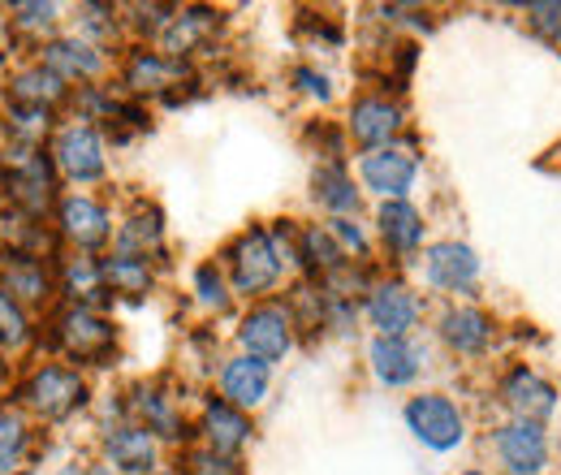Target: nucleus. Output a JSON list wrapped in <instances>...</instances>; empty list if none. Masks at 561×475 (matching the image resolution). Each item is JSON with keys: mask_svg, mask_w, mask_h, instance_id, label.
<instances>
[{"mask_svg": "<svg viewBox=\"0 0 561 475\" xmlns=\"http://www.w3.org/2000/svg\"><path fill=\"white\" fill-rule=\"evenodd\" d=\"M31 463V428L18 410H0V475L22 472Z\"/></svg>", "mask_w": 561, "mask_h": 475, "instance_id": "2f4dec72", "label": "nucleus"}, {"mask_svg": "<svg viewBox=\"0 0 561 475\" xmlns=\"http://www.w3.org/2000/svg\"><path fill=\"white\" fill-rule=\"evenodd\" d=\"M100 272H104V290L117 294V298H147L156 290V264L142 260V256H104L100 260Z\"/></svg>", "mask_w": 561, "mask_h": 475, "instance_id": "cd10ccee", "label": "nucleus"}, {"mask_svg": "<svg viewBox=\"0 0 561 475\" xmlns=\"http://www.w3.org/2000/svg\"><path fill=\"white\" fill-rule=\"evenodd\" d=\"M420 269H423V285L436 290V294H449L454 303L480 285V256H476V247H467L458 238L427 242Z\"/></svg>", "mask_w": 561, "mask_h": 475, "instance_id": "f8f14e48", "label": "nucleus"}, {"mask_svg": "<svg viewBox=\"0 0 561 475\" xmlns=\"http://www.w3.org/2000/svg\"><path fill=\"white\" fill-rule=\"evenodd\" d=\"M496 407L505 410V419H527V423H545L558 415L561 389L531 363H510L496 376Z\"/></svg>", "mask_w": 561, "mask_h": 475, "instance_id": "423d86ee", "label": "nucleus"}, {"mask_svg": "<svg viewBox=\"0 0 561 475\" xmlns=\"http://www.w3.org/2000/svg\"><path fill=\"white\" fill-rule=\"evenodd\" d=\"M151 475H182V467H178V463H173V467H169V463H164V467H160V472H151Z\"/></svg>", "mask_w": 561, "mask_h": 475, "instance_id": "37998d69", "label": "nucleus"}, {"mask_svg": "<svg viewBox=\"0 0 561 475\" xmlns=\"http://www.w3.org/2000/svg\"><path fill=\"white\" fill-rule=\"evenodd\" d=\"M57 475H117V472L104 467V463H70V467H61Z\"/></svg>", "mask_w": 561, "mask_h": 475, "instance_id": "a19ab883", "label": "nucleus"}, {"mask_svg": "<svg viewBox=\"0 0 561 475\" xmlns=\"http://www.w3.org/2000/svg\"><path fill=\"white\" fill-rule=\"evenodd\" d=\"M9 95H13L18 104L57 109V104H66V100H70V82H66V78H57L44 61H35V66L18 69V73L9 78Z\"/></svg>", "mask_w": 561, "mask_h": 475, "instance_id": "c85d7f7f", "label": "nucleus"}, {"mask_svg": "<svg viewBox=\"0 0 561 475\" xmlns=\"http://www.w3.org/2000/svg\"><path fill=\"white\" fill-rule=\"evenodd\" d=\"M31 341V316L22 303H13L4 290H0V346L4 350H22Z\"/></svg>", "mask_w": 561, "mask_h": 475, "instance_id": "e433bc0d", "label": "nucleus"}, {"mask_svg": "<svg viewBox=\"0 0 561 475\" xmlns=\"http://www.w3.org/2000/svg\"><path fill=\"white\" fill-rule=\"evenodd\" d=\"M523 22L536 39L545 44H561V0H531L523 4Z\"/></svg>", "mask_w": 561, "mask_h": 475, "instance_id": "c9c22d12", "label": "nucleus"}, {"mask_svg": "<svg viewBox=\"0 0 561 475\" xmlns=\"http://www.w3.org/2000/svg\"><path fill=\"white\" fill-rule=\"evenodd\" d=\"M100 463L113 467L117 475H151L164 467L160 463V441L135 419H122L100 437Z\"/></svg>", "mask_w": 561, "mask_h": 475, "instance_id": "4468645a", "label": "nucleus"}, {"mask_svg": "<svg viewBox=\"0 0 561 475\" xmlns=\"http://www.w3.org/2000/svg\"><path fill=\"white\" fill-rule=\"evenodd\" d=\"M53 329V346L87 367H104L117 354V325L95 307H61Z\"/></svg>", "mask_w": 561, "mask_h": 475, "instance_id": "39448f33", "label": "nucleus"}, {"mask_svg": "<svg viewBox=\"0 0 561 475\" xmlns=\"http://www.w3.org/2000/svg\"><path fill=\"white\" fill-rule=\"evenodd\" d=\"M402 419L427 454H458L471 441V415L445 389H420L415 398H407Z\"/></svg>", "mask_w": 561, "mask_h": 475, "instance_id": "f03ea898", "label": "nucleus"}, {"mask_svg": "<svg viewBox=\"0 0 561 475\" xmlns=\"http://www.w3.org/2000/svg\"><path fill=\"white\" fill-rule=\"evenodd\" d=\"M195 437H199V445L204 450H216V454H229V459H238L247 445H251V437H255V423H251V415L238 407H229L225 398H204V407H199V419H195Z\"/></svg>", "mask_w": 561, "mask_h": 475, "instance_id": "aec40b11", "label": "nucleus"}, {"mask_svg": "<svg viewBox=\"0 0 561 475\" xmlns=\"http://www.w3.org/2000/svg\"><path fill=\"white\" fill-rule=\"evenodd\" d=\"M268 389H273V367L268 363H260L251 354H233V359L220 363V398L229 407L251 415L255 407H264Z\"/></svg>", "mask_w": 561, "mask_h": 475, "instance_id": "b1692460", "label": "nucleus"}, {"mask_svg": "<svg viewBox=\"0 0 561 475\" xmlns=\"http://www.w3.org/2000/svg\"><path fill=\"white\" fill-rule=\"evenodd\" d=\"M376 234L385 256H393V264H415L423 260V242H427V220L411 200H389L376 212Z\"/></svg>", "mask_w": 561, "mask_h": 475, "instance_id": "a211bd4d", "label": "nucleus"}, {"mask_svg": "<svg viewBox=\"0 0 561 475\" xmlns=\"http://www.w3.org/2000/svg\"><path fill=\"white\" fill-rule=\"evenodd\" d=\"M191 73L186 61H173V57H164L160 48H130V57H126V69H122V87L130 91V95H169V87H182V78Z\"/></svg>", "mask_w": 561, "mask_h": 475, "instance_id": "5701e85b", "label": "nucleus"}, {"mask_svg": "<svg viewBox=\"0 0 561 475\" xmlns=\"http://www.w3.org/2000/svg\"><path fill=\"white\" fill-rule=\"evenodd\" d=\"M57 234H61V242H70L78 251H100L113 238V216L91 195H66L57 204Z\"/></svg>", "mask_w": 561, "mask_h": 475, "instance_id": "4be33fe9", "label": "nucleus"}, {"mask_svg": "<svg viewBox=\"0 0 561 475\" xmlns=\"http://www.w3.org/2000/svg\"><path fill=\"white\" fill-rule=\"evenodd\" d=\"M53 160H57V169L78 182V186H91V182H100L104 173H108V156H104V138L95 126H87V122H73L66 126L57 143H53Z\"/></svg>", "mask_w": 561, "mask_h": 475, "instance_id": "f3484780", "label": "nucleus"}, {"mask_svg": "<svg viewBox=\"0 0 561 475\" xmlns=\"http://www.w3.org/2000/svg\"><path fill=\"white\" fill-rule=\"evenodd\" d=\"M454 475H496V472H489V467H462V472H454Z\"/></svg>", "mask_w": 561, "mask_h": 475, "instance_id": "79ce46f5", "label": "nucleus"}, {"mask_svg": "<svg viewBox=\"0 0 561 475\" xmlns=\"http://www.w3.org/2000/svg\"><path fill=\"white\" fill-rule=\"evenodd\" d=\"M130 419L142 423L160 445H186L195 437V428L186 423L182 415V398H173L169 389L160 385H135V398H130Z\"/></svg>", "mask_w": 561, "mask_h": 475, "instance_id": "2eb2a0df", "label": "nucleus"}, {"mask_svg": "<svg viewBox=\"0 0 561 475\" xmlns=\"http://www.w3.org/2000/svg\"><path fill=\"white\" fill-rule=\"evenodd\" d=\"M484 454L496 475H553V437L545 423L501 419L484 432Z\"/></svg>", "mask_w": 561, "mask_h": 475, "instance_id": "7ed1b4c3", "label": "nucleus"}, {"mask_svg": "<svg viewBox=\"0 0 561 475\" xmlns=\"http://www.w3.org/2000/svg\"><path fill=\"white\" fill-rule=\"evenodd\" d=\"M351 256L337 247V238L329 234V225H302L298 229V269H307V276L320 285L329 281L337 269H346Z\"/></svg>", "mask_w": 561, "mask_h": 475, "instance_id": "bb28decb", "label": "nucleus"}, {"mask_svg": "<svg viewBox=\"0 0 561 475\" xmlns=\"http://www.w3.org/2000/svg\"><path fill=\"white\" fill-rule=\"evenodd\" d=\"M220 269L229 276L233 294L264 303V294H273L280 276H285V264H280L277 247H273L268 225H247L238 238H229L225 251H220Z\"/></svg>", "mask_w": 561, "mask_h": 475, "instance_id": "f257e3e1", "label": "nucleus"}, {"mask_svg": "<svg viewBox=\"0 0 561 475\" xmlns=\"http://www.w3.org/2000/svg\"><path fill=\"white\" fill-rule=\"evenodd\" d=\"M18 398L35 410L39 419L61 423V419H70L73 410H82L91 403V385H87V376H82L78 367L44 363V367H35V372L26 376V385H22Z\"/></svg>", "mask_w": 561, "mask_h": 475, "instance_id": "0eeeda50", "label": "nucleus"}, {"mask_svg": "<svg viewBox=\"0 0 561 475\" xmlns=\"http://www.w3.org/2000/svg\"><path fill=\"white\" fill-rule=\"evenodd\" d=\"M420 151L411 143H393V147H380V151H363L358 160V182L363 191H371L380 204L389 200H407L420 182Z\"/></svg>", "mask_w": 561, "mask_h": 475, "instance_id": "9b49d317", "label": "nucleus"}, {"mask_svg": "<svg viewBox=\"0 0 561 475\" xmlns=\"http://www.w3.org/2000/svg\"><path fill=\"white\" fill-rule=\"evenodd\" d=\"M9 13H13V26L18 31H53V22H57V4H9Z\"/></svg>", "mask_w": 561, "mask_h": 475, "instance_id": "58836bf2", "label": "nucleus"}, {"mask_svg": "<svg viewBox=\"0 0 561 475\" xmlns=\"http://www.w3.org/2000/svg\"><path fill=\"white\" fill-rule=\"evenodd\" d=\"M4 126H9V135L18 138V147H39V143L48 138V131H53V109L9 100V109H4Z\"/></svg>", "mask_w": 561, "mask_h": 475, "instance_id": "473e14b6", "label": "nucleus"}, {"mask_svg": "<svg viewBox=\"0 0 561 475\" xmlns=\"http://www.w3.org/2000/svg\"><path fill=\"white\" fill-rule=\"evenodd\" d=\"M225 26V13L220 9H208V4H186L173 13L169 31L160 35V53L173 57V61H191V57H204L211 53L216 35Z\"/></svg>", "mask_w": 561, "mask_h": 475, "instance_id": "dca6fc26", "label": "nucleus"}, {"mask_svg": "<svg viewBox=\"0 0 561 475\" xmlns=\"http://www.w3.org/2000/svg\"><path fill=\"white\" fill-rule=\"evenodd\" d=\"M57 285H61V294L70 298V307H95V312H100V303L113 298V294L104 290L100 260H91V256L66 260V264L57 269Z\"/></svg>", "mask_w": 561, "mask_h": 475, "instance_id": "c756f323", "label": "nucleus"}, {"mask_svg": "<svg viewBox=\"0 0 561 475\" xmlns=\"http://www.w3.org/2000/svg\"><path fill=\"white\" fill-rule=\"evenodd\" d=\"M39 61L53 69L57 78H66V82H78V87L104 73V53H100L91 39H78V35L44 44V48H39Z\"/></svg>", "mask_w": 561, "mask_h": 475, "instance_id": "a878e982", "label": "nucleus"}, {"mask_svg": "<svg viewBox=\"0 0 561 475\" xmlns=\"http://www.w3.org/2000/svg\"><path fill=\"white\" fill-rule=\"evenodd\" d=\"M402 131H407V109L389 91L358 95L351 104V113H346V138H354L363 151L393 147L402 138Z\"/></svg>", "mask_w": 561, "mask_h": 475, "instance_id": "ddd939ff", "label": "nucleus"}, {"mask_svg": "<svg viewBox=\"0 0 561 475\" xmlns=\"http://www.w3.org/2000/svg\"><path fill=\"white\" fill-rule=\"evenodd\" d=\"M0 290L13 298V303H22V307H44V303H53L57 298V272L48 269L39 256H26V251H4L0 256Z\"/></svg>", "mask_w": 561, "mask_h": 475, "instance_id": "412c9836", "label": "nucleus"}, {"mask_svg": "<svg viewBox=\"0 0 561 475\" xmlns=\"http://www.w3.org/2000/svg\"><path fill=\"white\" fill-rule=\"evenodd\" d=\"M329 234L337 238V247H342L346 256H358V264H367L371 242H367V229L358 225V216H337V220H329Z\"/></svg>", "mask_w": 561, "mask_h": 475, "instance_id": "4c0bfd02", "label": "nucleus"}, {"mask_svg": "<svg viewBox=\"0 0 561 475\" xmlns=\"http://www.w3.org/2000/svg\"><path fill=\"white\" fill-rule=\"evenodd\" d=\"M363 316L376 329V338H411L423 325V298L402 276H376V285L363 298Z\"/></svg>", "mask_w": 561, "mask_h": 475, "instance_id": "9d476101", "label": "nucleus"}, {"mask_svg": "<svg viewBox=\"0 0 561 475\" xmlns=\"http://www.w3.org/2000/svg\"><path fill=\"white\" fill-rule=\"evenodd\" d=\"M553 475H561V472H553Z\"/></svg>", "mask_w": 561, "mask_h": 475, "instance_id": "c03bdc74", "label": "nucleus"}, {"mask_svg": "<svg viewBox=\"0 0 561 475\" xmlns=\"http://www.w3.org/2000/svg\"><path fill=\"white\" fill-rule=\"evenodd\" d=\"M367 367L385 389H411L427 372V346L415 338H371Z\"/></svg>", "mask_w": 561, "mask_h": 475, "instance_id": "6ab92c4d", "label": "nucleus"}, {"mask_svg": "<svg viewBox=\"0 0 561 475\" xmlns=\"http://www.w3.org/2000/svg\"><path fill=\"white\" fill-rule=\"evenodd\" d=\"M195 303L204 307V312H229V303H233V285H229V276L220 269V260H208V264H199L195 269Z\"/></svg>", "mask_w": 561, "mask_h": 475, "instance_id": "72a5a7b5", "label": "nucleus"}, {"mask_svg": "<svg viewBox=\"0 0 561 475\" xmlns=\"http://www.w3.org/2000/svg\"><path fill=\"white\" fill-rule=\"evenodd\" d=\"M294 87L302 91V95H311V100H329L333 95V82H329V73H320V69H311V66H298L294 69Z\"/></svg>", "mask_w": 561, "mask_h": 475, "instance_id": "ea45409f", "label": "nucleus"}, {"mask_svg": "<svg viewBox=\"0 0 561 475\" xmlns=\"http://www.w3.org/2000/svg\"><path fill=\"white\" fill-rule=\"evenodd\" d=\"M0 165H4V195L13 200V207L22 212V216H35V220H44V212L53 204H61L57 200V160L53 156H44L39 147H9V151H0Z\"/></svg>", "mask_w": 561, "mask_h": 475, "instance_id": "20e7f679", "label": "nucleus"}, {"mask_svg": "<svg viewBox=\"0 0 561 475\" xmlns=\"http://www.w3.org/2000/svg\"><path fill=\"white\" fill-rule=\"evenodd\" d=\"M436 338L454 359H489L501 341V320L480 303H445V312L436 316Z\"/></svg>", "mask_w": 561, "mask_h": 475, "instance_id": "6e6552de", "label": "nucleus"}, {"mask_svg": "<svg viewBox=\"0 0 561 475\" xmlns=\"http://www.w3.org/2000/svg\"><path fill=\"white\" fill-rule=\"evenodd\" d=\"M113 242H117L122 256H142V260L156 256L160 242H164V216H160V207L139 204L135 207V216H126V220L117 225Z\"/></svg>", "mask_w": 561, "mask_h": 475, "instance_id": "7c9ffc66", "label": "nucleus"}, {"mask_svg": "<svg viewBox=\"0 0 561 475\" xmlns=\"http://www.w3.org/2000/svg\"><path fill=\"white\" fill-rule=\"evenodd\" d=\"M178 467H182V475H247L242 459L216 454V450H204V445H186Z\"/></svg>", "mask_w": 561, "mask_h": 475, "instance_id": "f704fd0d", "label": "nucleus"}, {"mask_svg": "<svg viewBox=\"0 0 561 475\" xmlns=\"http://www.w3.org/2000/svg\"><path fill=\"white\" fill-rule=\"evenodd\" d=\"M238 346H242V354H251V359H260L268 367L280 363V359H289V350L298 346V325H294L289 307L273 303V298L255 303L238 320Z\"/></svg>", "mask_w": 561, "mask_h": 475, "instance_id": "1a4fd4ad", "label": "nucleus"}, {"mask_svg": "<svg viewBox=\"0 0 561 475\" xmlns=\"http://www.w3.org/2000/svg\"><path fill=\"white\" fill-rule=\"evenodd\" d=\"M311 200H316V207H324L333 220L337 216H358L363 191L354 182L351 165L346 160H320L311 169Z\"/></svg>", "mask_w": 561, "mask_h": 475, "instance_id": "393cba45", "label": "nucleus"}]
</instances>
